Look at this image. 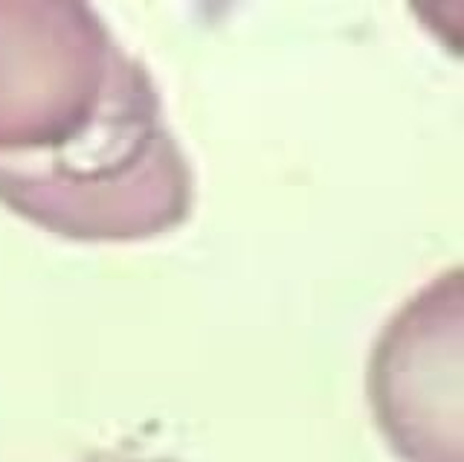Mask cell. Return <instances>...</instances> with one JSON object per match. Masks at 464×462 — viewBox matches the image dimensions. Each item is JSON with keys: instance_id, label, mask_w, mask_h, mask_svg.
<instances>
[{"instance_id": "obj_1", "label": "cell", "mask_w": 464, "mask_h": 462, "mask_svg": "<svg viewBox=\"0 0 464 462\" xmlns=\"http://www.w3.org/2000/svg\"><path fill=\"white\" fill-rule=\"evenodd\" d=\"M0 204L72 241H145L178 230L192 215L195 178L145 64L116 53L96 117L64 146L0 154Z\"/></svg>"}, {"instance_id": "obj_2", "label": "cell", "mask_w": 464, "mask_h": 462, "mask_svg": "<svg viewBox=\"0 0 464 462\" xmlns=\"http://www.w3.org/2000/svg\"><path fill=\"white\" fill-rule=\"evenodd\" d=\"M122 47L87 4H0V154L79 137Z\"/></svg>"}, {"instance_id": "obj_3", "label": "cell", "mask_w": 464, "mask_h": 462, "mask_svg": "<svg viewBox=\"0 0 464 462\" xmlns=\"http://www.w3.org/2000/svg\"><path fill=\"white\" fill-rule=\"evenodd\" d=\"M461 268L392 317L369 360V404L403 462H461Z\"/></svg>"}, {"instance_id": "obj_4", "label": "cell", "mask_w": 464, "mask_h": 462, "mask_svg": "<svg viewBox=\"0 0 464 462\" xmlns=\"http://www.w3.org/2000/svg\"><path fill=\"white\" fill-rule=\"evenodd\" d=\"M84 462H178L174 457H163V454H149L140 451V447H116V451H99L91 454Z\"/></svg>"}]
</instances>
